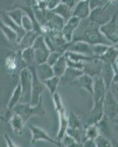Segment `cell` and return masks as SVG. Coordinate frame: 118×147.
Segmentation results:
<instances>
[{
    "instance_id": "obj_8",
    "label": "cell",
    "mask_w": 118,
    "mask_h": 147,
    "mask_svg": "<svg viewBox=\"0 0 118 147\" xmlns=\"http://www.w3.org/2000/svg\"><path fill=\"white\" fill-rule=\"evenodd\" d=\"M103 113L110 121H115L118 116V102L111 90H108L103 102Z\"/></svg>"
},
{
    "instance_id": "obj_55",
    "label": "cell",
    "mask_w": 118,
    "mask_h": 147,
    "mask_svg": "<svg viewBox=\"0 0 118 147\" xmlns=\"http://www.w3.org/2000/svg\"></svg>"
},
{
    "instance_id": "obj_10",
    "label": "cell",
    "mask_w": 118,
    "mask_h": 147,
    "mask_svg": "<svg viewBox=\"0 0 118 147\" xmlns=\"http://www.w3.org/2000/svg\"><path fill=\"white\" fill-rule=\"evenodd\" d=\"M103 61L97 57H93L89 60L84 62L83 71L86 74H88L90 77L95 78L97 77H101Z\"/></svg>"
},
{
    "instance_id": "obj_23",
    "label": "cell",
    "mask_w": 118,
    "mask_h": 147,
    "mask_svg": "<svg viewBox=\"0 0 118 147\" xmlns=\"http://www.w3.org/2000/svg\"><path fill=\"white\" fill-rule=\"evenodd\" d=\"M39 35H41L39 34L38 32L34 31V30L30 31V32H27V33L23 37V38L21 40V41L18 43L19 49L22 51L23 49H25L32 47L34 42L35 41L36 38Z\"/></svg>"
},
{
    "instance_id": "obj_24",
    "label": "cell",
    "mask_w": 118,
    "mask_h": 147,
    "mask_svg": "<svg viewBox=\"0 0 118 147\" xmlns=\"http://www.w3.org/2000/svg\"><path fill=\"white\" fill-rule=\"evenodd\" d=\"M67 68H68V63H67L66 57H65V54H64L63 55H62L61 57L59 58V60L52 66L54 76L60 78L64 74Z\"/></svg>"
},
{
    "instance_id": "obj_21",
    "label": "cell",
    "mask_w": 118,
    "mask_h": 147,
    "mask_svg": "<svg viewBox=\"0 0 118 147\" xmlns=\"http://www.w3.org/2000/svg\"><path fill=\"white\" fill-rule=\"evenodd\" d=\"M114 76H115V70H114L113 65L103 63L101 77L103 79L106 87L108 90H109L111 84L113 83Z\"/></svg>"
},
{
    "instance_id": "obj_27",
    "label": "cell",
    "mask_w": 118,
    "mask_h": 147,
    "mask_svg": "<svg viewBox=\"0 0 118 147\" xmlns=\"http://www.w3.org/2000/svg\"><path fill=\"white\" fill-rule=\"evenodd\" d=\"M52 11L61 16L65 20V22H68L73 16V9L63 3L60 4L59 6H57L54 10H52Z\"/></svg>"
},
{
    "instance_id": "obj_25",
    "label": "cell",
    "mask_w": 118,
    "mask_h": 147,
    "mask_svg": "<svg viewBox=\"0 0 118 147\" xmlns=\"http://www.w3.org/2000/svg\"><path fill=\"white\" fill-rule=\"evenodd\" d=\"M66 134L71 136L81 144H83L87 140L86 134H85V127H82V128H70V127H68Z\"/></svg>"
},
{
    "instance_id": "obj_38",
    "label": "cell",
    "mask_w": 118,
    "mask_h": 147,
    "mask_svg": "<svg viewBox=\"0 0 118 147\" xmlns=\"http://www.w3.org/2000/svg\"><path fill=\"white\" fill-rule=\"evenodd\" d=\"M21 27L26 32H30V31L34 30V24L32 18L25 13H24L23 18H22Z\"/></svg>"
},
{
    "instance_id": "obj_17",
    "label": "cell",
    "mask_w": 118,
    "mask_h": 147,
    "mask_svg": "<svg viewBox=\"0 0 118 147\" xmlns=\"http://www.w3.org/2000/svg\"><path fill=\"white\" fill-rule=\"evenodd\" d=\"M71 85H74L82 89H84L91 96L93 95L94 92V78L88 74L84 73L82 75L77 78Z\"/></svg>"
},
{
    "instance_id": "obj_37",
    "label": "cell",
    "mask_w": 118,
    "mask_h": 147,
    "mask_svg": "<svg viewBox=\"0 0 118 147\" xmlns=\"http://www.w3.org/2000/svg\"><path fill=\"white\" fill-rule=\"evenodd\" d=\"M62 145L64 147H82V144L78 143L75 139L66 134L61 140Z\"/></svg>"
},
{
    "instance_id": "obj_12",
    "label": "cell",
    "mask_w": 118,
    "mask_h": 147,
    "mask_svg": "<svg viewBox=\"0 0 118 147\" xmlns=\"http://www.w3.org/2000/svg\"><path fill=\"white\" fill-rule=\"evenodd\" d=\"M30 128L32 135V140H31L32 144H35L37 141L42 140L48 141V142L51 143L52 144H54V145L57 146L58 147H61V142H59L55 139L51 138L44 129L38 127H36V126L32 125V124H30Z\"/></svg>"
},
{
    "instance_id": "obj_5",
    "label": "cell",
    "mask_w": 118,
    "mask_h": 147,
    "mask_svg": "<svg viewBox=\"0 0 118 147\" xmlns=\"http://www.w3.org/2000/svg\"><path fill=\"white\" fill-rule=\"evenodd\" d=\"M19 79L21 87V99L20 103L30 104L32 99V74L28 67H26L21 71Z\"/></svg>"
},
{
    "instance_id": "obj_18",
    "label": "cell",
    "mask_w": 118,
    "mask_h": 147,
    "mask_svg": "<svg viewBox=\"0 0 118 147\" xmlns=\"http://www.w3.org/2000/svg\"><path fill=\"white\" fill-rule=\"evenodd\" d=\"M83 74L84 71L82 70L68 67L63 75L60 77V85H62V86H65L67 85H71L77 78H78Z\"/></svg>"
},
{
    "instance_id": "obj_32",
    "label": "cell",
    "mask_w": 118,
    "mask_h": 147,
    "mask_svg": "<svg viewBox=\"0 0 118 147\" xmlns=\"http://www.w3.org/2000/svg\"><path fill=\"white\" fill-rule=\"evenodd\" d=\"M43 85H45V87L50 92V94L52 96L54 95L57 93V90L58 86L60 83V78L56 76H54L52 78L43 81Z\"/></svg>"
},
{
    "instance_id": "obj_34",
    "label": "cell",
    "mask_w": 118,
    "mask_h": 147,
    "mask_svg": "<svg viewBox=\"0 0 118 147\" xmlns=\"http://www.w3.org/2000/svg\"><path fill=\"white\" fill-rule=\"evenodd\" d=\"M85 134L87 139L95 140V139L100 135L97 124H88L85 127Z\"/></svg>"
},
{
    "instance_id": "obj_13",
    "label": "cell",
    "mask_w": 118,
    "mask_h": 147,
    "mask_svg": "<svg viewBox=\"0 0 118 147\" xmlns=\"http://www.w3.org/2000/svg\"><path fill=\"white\" fill-rule=\"evenodd\" d=\"M81 21L82 20L77 17L72 16L68 22H65V25L62 30V33L68 43H70L73 40L74 32L79 26Z\"/></svg>"
},
{
    "instance_id": "obj_28",
    "label": "cell",
    "mask_w": 118,
    "mask_h": 147,
    "mask_svg": "<svg viewBox=\"0 0 118 147\" xmlns=\"http://www.w3.org/2000/svg\"><path fill=\"white\" fill-rule=\"evenodd\" d=\"M109 121L110 120L108 119V117L104 115L103 118L96 124L99 132H100V135H102V136L108 138H109L111 135Z\"/></svg>"
},
{
    "instance_id": "obj_31",
    "label": "cell",
    "mask_w": 118,
    "mask_h": 147,
    "mask_svg": "<svg viewBox=\"0 0 118 147\" xmlns=\"http://www.w3.org/2000/svg\"><path fill=\"white\" fill-rule=\"evenodd\" d=\"M0 30H2L4 35L7 38V40L10 42H17L18 40V35L14 30H12L10 27L6 25L5 23L2 21L0 18Z\"/></svg>"
},
{
    "instance_id": "obj_9",
    "label": "cell",
    "mask_w": 118,
    "mask_h": 147,
    "mask_svg": "<svg viewBox=\"0 0 118 147\" xmlns=\"http://www.w3.org/2000/svg\"><path fill=\"white\" fill-rule=\"evenodd\" d=\"M32 74V99L30 102V105L32 106L37 105L42 98L43 90L45 89V85L39 80L36 74V66L30 67Z\"/></svg>"
},
{
    "instance_id": "obj_42",
    "label": "cell",
    "mask_w": 118,
    "mask_h": 147,
    "mask_svg": "<svg viewBox=\"0 0 118 147\" xmlns=\"http://www.w3.org/2000/svg\"><path fill=\"white\" fill-rule=\"evenodd\" d=\"M64 55L63 53L58 52V51H53V52H51L50 55H49V56H48V60H47L46 63L48 64H49L51 66H53L54 64L57 62L62 55Z\"/></svg>"
},
{
    "instance_id": "obj_40",
    "label": "cell",
    "mask_w": 118,
    "mask_h": 147,
    "mask_svg": "<svg viewBox=\"0 0 118 147\" xmlns=\"http://www.w3.org/2000/svg\"><path fill=\"white\" fill-rule=\"evenodd\" d=\"M90 4L91 10L96 8V7L109 8L111 5L109 3V0H90Z\"/></svg>"
},
{
    "instance_id": "obj_49",
    "label": "cell",
    "mask_w": 118,
    "mask_h": 147,
    "mask_svg": "<svg viewBox=\"0 0 118 147\" xmlns=\"http://www.w3.org/2000/svg\"><path fill=\"white\" fill-rule=\"evenodd\" d=\"M115 124H117V125H118V116L116 118V119L115 120Z\"/></svg>"
},
{
    "instance_id": "obj_51",
    "label": "cell",
    "mask_w": 118,
    "mask_h": 147,
    "mask_svg": "<svg viewBox=\"0 0 118 147\" xmlns=\"http://www.w3.org/2000/svg\"><path fill=\"white\" fill-rule=\"evenodd\" d=\"M61 147H64V146H62V145H61Z\"/></svg>"
},
{
    "instance_id": "obj_30",
    "label": "cell",
    "mask_w": 118,
    "mask_h": 147,
    "mask_svg": "<svg viewBox=\"0 0 118 147\" xmlns=\"http://www.w3.org/2000/svg\"><path fill=\"white\" fill-rule=\"evenodd\" d=\"M21 99V87L20 82H18L15 86V89L13 92V94L9 100L7 105V107L13 110L17 105L20 103Z\"/></svg>"
},
{
    "instance_id": "obj_3",
    "label": "cell",
    "mask_w": 118,
    "mask_h": 147,
    "mask_svg": "<svg viewBox=\"0 0 118 147\" xmlns=\"http://www.w3.org/2000/svg\"><path fill=\"white\" fill-rule=\"evenodd\" d=\"M53 101L56 111L58 113L59 123H60L59 131L55 140L59 142H61L64 136L66 135L67 129L68 128V113L67 112V110L61 96L57 92L53 96Z\"/></svg>"
},
{
    "instance_id": "obj_16",
    "label": "cell",
    "mask_w": 118,
    "mask_h": 147,
    "mask_svg": "<svg viewBox=\"0 0 118 147\" xmlns=\"http://www.w3.org/2000/svg\"><path fill=\"white\" fill-rule=\"evenodd\" d=\"M90 2V0H81V1H79L73 9V16L77 17L81 20L89 18L92 10Z\"/></svg>"
},
{
    "instance_id": "obj_26",
    "label": "cell",
    "mask_w": 118,
    "mask_h": 147,
    "mask_svg": "<svg viewBox=\"0 0 118 147\" xmlns=\"http://www.w3.org/2000/svg\"><path fill=\"white\" fill-rule=\"evenodd\" d=\"M21 55L22 59L28 68L36 66L37 63L35 60V52L32 47H30V48L21 51Z\"/></svg>"
},
{
    "instance_id": "obj_46",
    "label": "cell",
    "mask_w": 118,
    "mask_h": 147,
    "mask_svg": "<svg viewBox=\"0 0 118 147\" xmlns=\"http://www.w3.org/2000/svg\"><path fill=\"white\" fill-rule=\"evenodd\" d=\"M5 139L6 140V144H7V147H18V146H16L15 144V143L11 140L10 137H9L8 135L5 134Z\"/></svg>"
},
{
    "instance_id": "obj_52",
    "label": "cell",
    "mask_w": 118,
    "mask_h": 147,
    "mask_svg": "<svg viewBox=\"0 0 118 147\" xmlns=\"http://www.w3.org/2000/svg\"><path fill=\"white\" fill-rule=\"evenodd\" d=\"M117 126H118V125H117Z\"/></svg>"
},
{
    "instance_id": "obj_48",
    "label": "cell",
    "mask_w": 118,
    "mask_h": 147,
    "mask_svg": "<svg viewBox=\"0 0 118 147\" xmlns=\"http://www.w3.org/2000/svg\"><path fill=\"white\" fill-rule=\"evenodd\" d=\"M111 143H112V146L113 147H118V140L114 139Z\"/></svg>"
},
{
    "instance_id": "obj_22",
    "label": "cell",
    "mask_w": 118,
    "mask_h": 147,
    "mask_svg": "<svg viewBox=\"0 0 118 147\" xmlns=\"http://www.w3.org/2000/svg\"><path fill=\"white\" fill-rule=\"evenodd\" d=\"M36 74L37 75H38V77L39 78V80L42 82L43 81L52 78V77H53L54 76L52 66H51L47 63H44L37 65Z\"/></svg>"
},
{
    "instance_id": "obj_2",
    "label": "cell",
    "mask_w": 118,
    "mask_h": 147,
    "mask_svg": "<svg viewBox=\"0 0 118 147\" xmlns=\"http://www.w3.org/2000/svg\"><path fill=\"white\" fill-rule=\"evenodd\" d=\"M101 26L94 22H90L86 28L82 33V35L76 37H73V40H81L86 42L90 45H96V44H103V45L111 46L112 43L103 35L100 30Z\"/></svg>"
},
{
    "instance_id": "obj_4",
    "label": "cell",
    "mask_w": 118,
    "mask_h": 147,
    "mask_svg": "<svg viewBox=\"0 0 118 147\" xmlns=\"http://www.w3.org/2000/svg\"><path fill=\"white\" fill-rule=\"evenodd\" d=\"M13 112L18 114L22 118L24 123L27 121L30 118L35 115H44L46 112L43 105V97L40 99L39 103L37 105L32 106L29 104L19 103L13 109Z\"/></svg>"
},
{
    "instance_id": "obj_35",
    "label": "cell",
    "mask_w": 118,
    "mask_h": 147,
    "mask_svg": "<svg viewBox=\"0 0 118 147\" xmlns=\"http://www.w3.org/2000/svg\"><path fill=\"white\" fill-rule=\"evenodd\" d=\"M7 13L17 24L21 27L22 18L23 16V14H24V12L23 11L21 8H17L14 10L7 11Z\"/></svg>"
},
{
    "instance_id": "obj_41",
    "label": "cell",
    "mask_w": 118,
    "mask_h": 147,
    "mask_svg": "<svg viewBox=\"0 0 118 147\" xmlns=\"http://www.w3.org/2000/svg\"><path fill=\"white\" fill-rule=\"evenodd\" d=\"M109 46L103 45V44H96V45H92L93 47V51L94 56L97 57H101L102 55L105 53V52L107 50V49Z\"/></svg>"
},
{
    "instance_id": "obj_39",
    "label": "cell",
    "mask_w": 118,
    "mask_h": 147,
    "mask_svg": "<svg viewBox=\"0 0 118 147\" xmlns=\"http://www.w3.org/2000/svg\"><path fill=\"white\" fill-rule=\"evenodd\" d=\"M95 143L96 144V147H112V143L109 138L99 135L95 139Z\"/></svg>"
},
{
    "instance_id": "obj_50",
    "label": "cell",
    "mask_w": 118,
    "mask_h": 147,
    "mask_svg": "<svg viewBox=\"0 0 118 147\" xmlns=\"http://www.w3.org/2000/svg\"><path fill=\"white\" fill-rule=\"evenodd\" d=\"M79 1H80V0H76V2H79Z\"/></svg>"
},
{
    "instance_id": "obj_15",
    "label": "cell",
    "mask_w": 118,
    "mask_h": 147,
    "mask_svg": "<svg viewBox=\"0 0 118 147\" xmlns=\"http://www.w3.org/2000/svg\"><path fill=\"white\" fill-rule=\"evenodd\" d=\"M107 10L108 8H105V7H96L93 9L89 16L90 22L98 24L100 26L108 22L111 18H109L107 16L109 15Z\"/></svg>"
},
{
    "instance_id": "obj_14",
    "label": "cell",
    "mask_w": 118,
    "mask_h": 147,
    "mask_svg": "<svg viewBox=\"0 0 118 147\" xmlns=\"http://www.w3.org/2000/svg\"><path fill=\"white\" fill-rule=\"evenodd\" d=\"M5 65L6 69L11 72L18 71V68H21L23 69L27 67L22 59L21 52L9 55L5 60Z\"/></svg>"
},
{
    "instance_id": "obj_20",
    "label": "cell",
    "mask_w": 118,
    "mask_h": 147,
    "mask_svg": "<svg viewBox=\"0 0 118 147\" xmlns=\"http://www.w3.org/2000/svg\"><path fill=\"white\" fill-rule=\"evenodd\" d=\"M98 58L103 63L113 65L118 58V43L109 46L105 53Z\"/></svg>"
},
{
    "instance_id": "obj_1",
    "label": "cell",
    "mask_w": 118,
    "mask_h": 147,
    "mask_svg": "<svg viewBox=\"0 0 118 147\" xmlns=\"http://www.w3.org/2000/svg\"><path fill=\"white\" fill-rule=\"evenodd\" d=\"M108 89L106 87L101 77L94 78V92L92 96L93 98V106L90 111L88 124H97L104 115L103 102Z\"/></svg>"
},
{
    "instance_id": "obj_11",
    "label": "cell",
    "mask_w": 118,
    "mask_h": 147,
    "mask_svg": "<svg viewBox=\"0 0 118 147\" xmlns=\"http://www.w3.org/2000/svg\"><path fill=\"white\" fill-rule=\"evenodd\" d=\"M66 52H76L87 56L95 57L92 45L81 40H72L70 43H68Z\"/></svg>"
},
{
    "instance_id": "obj_43",
    "label": "cell",
    "mask_w": 118,
    "mask_h": 147,
    "mask_svg": "<svg viewBox=\"0 0 118 147\" xmlns=\"http://www.w3.org/2000/svg\"><path fill=\"white\" fill-rule=\"evenodd\" d=\"M61 3V0H46V9L48 10H53Z\"/></svg>"
},
{
    "instance_id": "obj_19",
    "label": "cell",
    "mask_w": 118,
    "mask_h": 147,
    "mask_svg": "<svg viewBox=\"0 0 118 147\" xmlns=\"http://www.w3.org/2000/svg\"><path fill=\"white\" fill-rule=\"evenodd\" d=\"M0 18L2 19V22L7 25L8 27H10V28L13 30H14L15 32L18 35V40H17V43H19L21 41L23 37L25 35V34L27 33L25 30L22 28V27L19 26L18 24H17L15 22H14L11 18L8 16V14L7 13V12H3L1 13L0 16Z\"/></svg>"
},
{
    "instance_id": "obj_54",
    "label": "cell",
    "mask_w": 118,
    "mask_h": 147,
    "mask_svg": "<svg viewBox=\"0 0 118 147\" xmlns=\"http://www.w3.org/2000/svg\"><path fill=\"white\" fill-rule=\"evenodd\" d=\"M80 1H81V0H80Z\"/></svg>"
},
{
    "instance_id": "obj_7",
    "label": "cell",
    "mask_w": 118,
    "mask_h": 147,
    "mask_svg": "<svg viewBox=\"0 0 118 147\" xmlns=\"http://www.w3.org/2000/svg\"><path fill=\"white\" fill-rule=\"evenodd\" d=\"M117 18L118 11H117L112 15L108 22L100 27L101 32L113 44L118 43V34L117 32L118 30V26L117 24Z\"/></svg>"
},
{
    "instance_id": "obj_44",
    "label": "cell",
    "mask_w": 118,
    "mask_h": 147,
    "mask_svg": "<svg viewBox=\"0 0 118 147\" xmlns=\"http://www.w3.org/2000/svg\"><path fill=\"white\" fill-rule=\"evenodd\" d=\"M109 90L112 93L113 96L118 102V82L117 83H112L110 87Z\"/></svg>"
},
{
    "instance_id": "obj_6",
    "label": "cell",
    "mask_w": 118,
    "mask_h": 147,
    "mask_svg": "<svg viewBox=\"0 0 118 147\" xmlns=\"http://www.w3.org/2000/svg\"><path fill=\"white\" fill-rule=\"evenodd\" d=\"M32 47L35 52L37 65L46 63L48 56L51 53V50L47 46L43 35H39L37 38Z\"/></svg>"
},
{
    "instance_id": "obj_33",
    "label": "cell",
    "mask_w": 118,
    "mask_h": 147,
    "mask_svg": "<svg viewBox=\"0 0 118 147\" xmlns=\"http://www.w3.org/2000/svg\"><path fill=\"white\" fill-rule=\"evenodd\" d=\"M83 126L79 117L75 113L69 110L68 112V127L70 128H82Z\"/></svg>"
},
{
    "instance_id": "obj_45",
    "label": "cell",
    "mask_w": 118,
    "mask_h": 147,
    "mask_svg": "<svg viewBox=\"0 0 118 147\" xmlns=\"http://www.w3.org/2000/svg\"><path fill=\"white\" fill-rule=\"evenodd\" d=\"M62 3L65 4V5H68L71 8L74 9V7H76V5L78 2H76V0H61Z\"/></svg>"
},
{
    "instance_id": "obj_47",
    "label": "cell",
    "mask_w": 118,
    "mask_h": 147,
    "mask_svg": "<svg viewBox=\"0 0 118 147\" xmlns=\"http://www.w3.org/2000/svg\"><path fill=\"white\" fill-rule=\"evenodd\" d=\"M82 146L83 147H96V144L95 143V140H90V139H87V140L82 144Z\"/></svg>"
},
{
    "instance_id": "obj_36",
    "label": "cell",
    "mask_w": 118,
    "mask_h": 147,
    "mask_svg": "<svg viewBox=\"0 0 118 147\" xmlns=\"http://www.w3.org/2000/svg\"><path fill=\"white\" fill-rule=\"evenodd\" d=\"M13 114V110L8 108L7 106L0 107V121H1L5 122V123L10 122Z\"/></svg>"
},
{
    "instance_id": "obj_53",
    "label": "cell",
    "mask_w": 118,
    "mask_h": 147,
    "mask_svg": "<svg viewBox=\"0 0 118 147\" xmlns=\"http://www.w3.org/2000/svg\"><path fill=\"white\" fill-rule=\"evenodd\" d=\"M82 147H83V146H82Z\"/></svg>"
},
{
    "instance_id": "obj_29",
    "label": "cell",
    "mask_w": 118,
    "mask_h": 147,
    "mask_svg": "<svg viewBox=\"0 0 118 147\" xmlns=\"http://www.w3.org/2000/svg\"><path fill=\"white\" fill-rule=\"evenodd\" d=\"M10 123L13 132L16 135H21L25 123H24V121H23V120L20 115L14 113L13 117L10 119Z\"/></svg>"
}]
</instances>
